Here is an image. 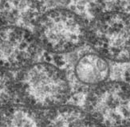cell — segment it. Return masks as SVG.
Segmentation results:
<instances>
[{"instance_id": "cell-7", "label": "cell", "mask_w": 130, "mask_h": 127, "mask_svg": "<svg viewBox=\"0 0 130 127\" xmlns=\"http://www.w3.org/2000/svg\"><path fill=\"white\" fill-rule=\"evenodd\" d=\"M48 127H89V123L85 115L78 109L63 107L50 116Z\"/></svg>"}, {"instance_id": "cell-2", "label": "cell", "mask_w": 130, "mask_h": 127, "mask_svg": "<svg viewBox=\"0 0 130 127\" xmlns=\"http://www.w3.org/2000/svg\"><path fill=\"white\" fill-rule=\"evenodd\" d=\"M87 39L105 58L130 62V14L120 11L99 14L89 24Z\"/></svg>"}, {"instance_id": "cell-4", "label": "cell", "mask_w": 130, "mask_h": 127, "mask_svg": "<svg viewBox=\"0 0 130 127\" xmlns=\"http://www.w3.org/2000/svg\"><path fill=\"white\" fill-rule=\"evenodd\" d=\"M89 107L99 123L118 126L130 122V89L124 85L109 84L93 94Z\"/></svg>"}, {"instance_id": "cell-5", "label": "cell", "mask_w": 130, "mask_h": 127, "mask_svg": "<svg viewBox=\"0 0 130 127\" xmlns=\"http://www.w3.org/2000/svg\"><path fill=\"white\" fill-rule=\"evenodd\" d=\"M38 46L35 35L26 28L0 27V68L16 70L29 66L37 55Z\"/></svg>"}, {"instance_id": "cell-3", "label": "cell", "mask_w": 130, "mask_h": 127, "mask_svg": "<svg viewBox=\"0 0 130 127\" xmlns=\"http://www.w3.org/2000/svg\"><path fill=\"white\" fill-rule=\"evenodd\" d=\"M23 94L30 103L42 108L61 104L67 98L69 86L60 69L47 62L27 66L22 73Z\"/></svg>"}, {"instance_id": "cell-6", "label": "cell", "mask_w": 130, "mask_h": 127, "mask_svg": "<svg viewBox=\"0 0 130 127\" xmlns=\"http://www.w3.org/2000/svg\"><path fill=\"white\" fill-rule=\"evenodd\" d=\"M77 77L87 84H96L108 77L109 66L106 58L98 53H86L80 57L75 65Z\"/></svg>"}, {"instance_id": "cell-9", "label": "cell", "mask_w": 130, "mask_h": 127, "mask_svg": "<svg viewBox=\"0 0 130 127\" xmlns=\"http://www.w3.org/2000/svg\"><path fill=\"white\" fill-rule=\"evenodd\" d=\"M11 95L10 78L3 71L0 69V106L6 103Z\"/></svg>"}, {"instance_id": "cell-8", "label": "cell", "mask_w": 130, "mask_h": 127, "mask_svg": "<svg viewBox=\"0 0 130 127\" xmlns=\"http://www.w3.org/2000/svg\"><path fill=\"white\" fill-rule=\"evenodd\" d=\"M0 127H41V125L34 113L26 109H14L2 118Z\"/></svg>"}, {"instance_id": "cell-1", "label": "cell", "mask_w": 130, "mask_h": 127, "mask_svg": "<svg viewBox=\"0 0 130 127\" xmlns=\"http://www.w3.org/2000/svg\"><path fill=\"white\" fill-rule=\"evenodd\" d=\"M35 37L46 51L65 54L74 51L87 39L86 23L71 10L56 8L38 19Z\"/></svg>"}]
</instances>
